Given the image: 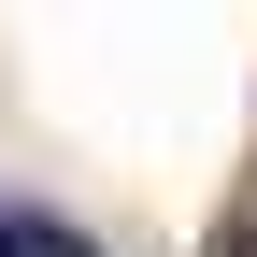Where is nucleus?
<instances>
[{"mask_svg": "<svg viewBox=\"0 0 257 257\" xmlns=\"http://www.w3.org/2000/svg\"><path fill=\"white\" fill-rule=\"evenodd\" d=\"M0 257H29V229H15V214H0Z\"/></svg>", "mask_w": 257, "mask_h": 257, "instance_id": "nucleus-1", "label": "nucleus"}]
</instances>
